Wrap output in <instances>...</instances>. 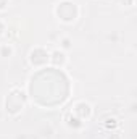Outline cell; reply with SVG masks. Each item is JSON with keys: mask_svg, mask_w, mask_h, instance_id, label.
I'll return each mask as SVG.
<instances>
[{"mask_svg": "<svg viewBox=\"0 0 137 139\" xmlns=\"http://www.w3.org/2000/svg\"><path fill=\"white\" fill-rule=\"evenodd\" d=\"M2 52H3V54H8V55H10V54H11V49H7V47H3V50H2Z\"/></svg>", "mask_w": 137, "mask_h": 139, "instance_id": "obj_1", "label": "cell"}, {"mask_svg": "<svg viewBox=\"0 0 137 139\" xmlns=\"http://www.w3.org/2000/svg\"><path fill=\"white\" fill-rule=\"evenodd\" d=\"M63 47H69V41H68V39L63 41Z\"/></svg>", "mask_w": 137, "mask_h": 139, "instance_id": "obj_2", "label": "cell"}, {"mask_svg": "<svg viewBox=\"0 0 137 139\" xmlns=\"http://www.w3.org/2000/svg\"><path fill=\"white\" fill-rule=\"evenodd\" d=\"M2 29H3V28H2V24H0V32H2Z\"/></svg>", "mask_w": 137, "mask_h": 139, "instance_id": "obj_3", "label": "cell"}]
</instances>
